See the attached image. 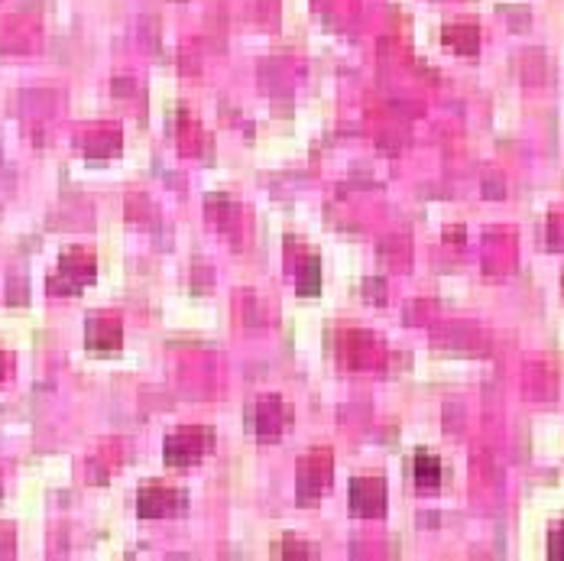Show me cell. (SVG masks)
Listing matches in <instances>:
<instances>
[{
    "instance_id": "obj_9",
    "label": "cell",
    "mask_w": 564,
    "mask_h": 561,
    "mask_svg": "<svg viewBox=\"0 0 564 561\" xmlns=\"http://www.w3.org/2000/svg\"><path fill=\"white\" fill-rule=\"evenodd\" d=\"M273 555L276 558H315V545H308V542H295V539H282L273 545Z\"/></svg>"
},
{
    "instance_id": "obj_4",
    "label": "cell",
    "mask_w": 564,
    "mask_h": 561,
    "mask_svg": "<svg viewBox=\"0 0 564 561\" xmlns=\"http://www.w3.org/2000/svg\"><path fill=\"white\" fill-rule=\"evenodd\" d=\"M185 510H188L185 493L176 487H166V484L143 487L137 497V513L143 519H172V516H182Z\"/></svg>"
},
{
    "instance_id": "obj_8",
    "label": "cell",
    "mask_w": 564,
    "mask_h": 561,
    "mask_svg": "<svg viewBox=\"0 0 564 561\" xmlns=\"http://www.w3.org/2000/svg\"><path fill=\"white\" fill-rule=\"evenodd\" d=\"M412 477H415V484H419L422 490L438 487L441 484V461L435 458V454L419 451V454H415V464H412Z\"/></svg>"
},
{
    "instance_id": "obj_11",
    "label": "cell",
    "mask_w": 564,
    "mask_h": 561,
    "mask_svg": "<svg viewBox=\"0 0 564 561\" xmlns=\"http://www.w3.org/2000/svg\"><path fill=\"white\" fill-rule=\"evenodd\" d=\"M548 555H552L555 561L564 558V539H561V532H558V529L552 532V552H548Z\"/></svg>"
},
{
    "instance_id": "obj_5",
    "label": "cell",
    "mask_w": 564,
    "mask_h": 561,
    "mask_svg": "<svg viewBox=\"0 0 564 561\" xmlns=\"http://www.w3.org/2000/svg\"><path fill=\"white\" fill-rule=\"evenodd\" d=\"M331 484V454L315 451L299 461V503H318V493Z\"/></svg>"
},
{
    "instance_id": "obj_6",
    "label": "cell",
    "mask_w": 564,
    "mask_h": 561,
    "mask_svg": "<svg viewBox=\"0 0 564 561\" xmlns=\"http://www.w3.org/2000/svg\"><path fill=\"white\" fill-rule=\"evenodd\" d=\"M351 510H354V516H367V519L380 516L386 510L380 480H354L351 484Z\"/></svg>"
},
{
    "instance_id": "obj_3",
    "label": "cell",
    "mask_w": 564,
    "mask_h": 561,
    "mask_svg": "<svg viewBox=\"0 0 564 561\" xmlns=\"http://www.w3.org/2000/svg\"><path fill=\"white\" fill-rule=\"evenodd\" d=\"M292 425V409L276 396H266L260 403H250L247 409V432L260 438H276L282 432H289Z\"/></svg>"
},
{
    "instance_id": "obj_2",
    "label": "cell",
    "mask_w": 564,
    "mask_h": 561,
    "mask_svg": "<svg viewBox=\"0 0 564 561\" xmlns=\"http://www.w3.org/2000/svg\"><path fill=\"white\" fill-rule=\"evenodd\" d=\"M214 451V432L211 429H179L166 438L163 458L169 467H195L205 454Z\"/></svg>"
},
{
    "instance_id": "obj_12",
    "label": "cell",
    "mask_w": 564,
    "mask_h": 561,
    "mask_svg": "<svg viewBox=\"0 0 564 561\" xmlns=\"http://www.w3.org/2000/svg\"><path fill=\"white\" fill-rule=\"evenodd\" d=\"M7 373H10V357L0 354V380H7Z\"/></svg>"
},
{
    "instance_id": "obj_7",
    "label": "cell",
    "mask_w": 564,
    "mask_h": 561,
    "mask_svg": "<svg viewBox=\"0 0 564 561\" xmlns=\"http://www.w3.org/2000/svg\"><path fill=\"white\" fill-rule=\"evenodd\" d=\"M85 338H88V351H117L120 347V318L91 315Z\"/></svg>"
},
{
    "instance_id": "obj_1",
    "label": "cell",
    "mask_w": 564,
    "mask_h": 561,
    "mask_svg": "<svg viewBox=\"0 0 564 561\" xmlns=\"http://www.w3.org/2000/svg\"><path fill=\"white\" fill-rule=\"evenodd\" d=\"M94 276H98V266H94V257L88 250L75 247V250H65L62 260H59V270L56 276H49V296H78L85 286L94 283Z\"/></svg>"
},
{
    "instance_id": "obj_10",
    "label": "cell",
    "mask_w": 564,
    "mask_h": 561,
    "mask_svg": "<svg viewBox=\"0 0 564 561\" xmlns=\"http://www.w3.org/2000/svg\"><path fill=\"white\" fill-rule=\"evenodd\" d=\"M299 292L302 296H318V263L302 260L299 266Z\"/></svg>"
}]
</instances>
